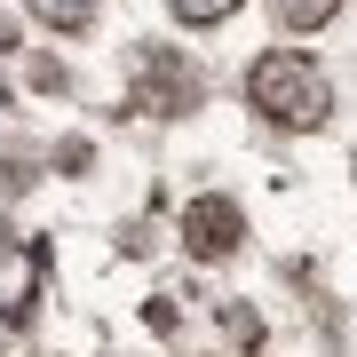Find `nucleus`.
I'll list each match as a JSON object with an SVG mask.
<instances>
[{
  "label": "nucleus",
  "instance_id": "nucleus-4",
  "mask_svg": "<svg viewBox=\"0 0 357 357\" xmlns=\"http://www.w3.org/2000/svg\"><path fill=\"white\" fill-rule=\"evenodd\" d=\"M24 8L40 16V24H56V32H88L103 0H24Z\"/></svg>",
  "mask_w": 357,
  "mask_h": 357
},
{
  "label": "nucleus",
  "instance_id": "nucleus-6",
  "mask_svg": "<svg viewBox=\"0 0 357 357\" xmlns=\"http://www.w3.org/2000/svg\"><path fill=\"white\" fill-rule=\"evenodd\" d=\"M167 8H175L183 24H222V16H238V0H167Z\"/></svg>",
  "mask_w": 357,
  "mask_h": 357
},
{
  "label": "nucleus",
  "instance_id": "nucleus-5",
  "mask_svg": "<svg viewBox=\"0 0 357 357\" xmlns=\"http://www.w3.org/2000/svg\"><path fill=\"white\" fill-rule=\"evenodd\" d=\"M333 8H342V0H278V24L318 32V24H333Z\"/></svg>",
  "mask_w": 357,
  "mask_h": 357
},
{
  "label": "nucleus",
  "instance_id": "nucleus-1",
  "mask_svg": "<svg viewBox=\"0 0 357 357\" xmlns=\"http://www.w3.org/2000/svg\"><path fill=\"white\" fill-rule=\"evenodd\" d=\"M246 103H255L270 128H326L333 88H326V72L302 48H270V56L246 64Z\"/></svg>",
  "mask_w": 357,
  "mask_h": 357
},
{
  "label": "nucleus",
  "instance_id": "nucleus-3",
  "mask_svg": "<svg viewBox=\"0 0 357 357\" xmlns=\"http://www.w3.org/2000/svg\"><path fill=\"white\" fill-rule=\"evenodd\" d=\"M238 238H246V215L230 199H191V206H183V246H191L199 262H222Z\"/></svg>",
  "mask_w": 357,
  "mask_h": 357
},
{
  "label": "nucleus",
  "instance_id": "nucleus-2",
  "mask_svg": "<svg viewBox=\"0 0 357 357\" xmlns=\"http://www.w3.org/2000/svg\"><path fill=\"white\" fill-rule=\"evenodd\" d=\"M135 112L143 119H183L199 112V72L175 48H135Z\"/></svg>",
  "mask_w": 357,
  "mask_h": 357
}]
</instances>
